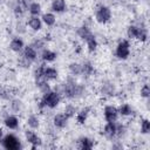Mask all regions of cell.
Masks as SVG:
<instances>
[{
	"mask_svg": "<svg viewBox=\"0 0 150 150\" xmlns=\"http://www.w3.org/2000/svg\"><path fill=\"white\" fill-rule=\"evenodd\" d=\"M55 90L59 91L61 96H63L67 100H75V98H80L83 96L86 88L83 84L77 83L74 76H69L63 83H61L60 88L59 89L55 88Z\"/></svg>",
	"mask_w": 150,
	"mask_h": 150,
	"instance_id": "obj_1",
	"label": "cell"
},
{
	"mask_svg": "<svg viewBox=\"0 0 150 150\" xmlns=\"http://www.w3.org/2000/svg\"><path fill=\"white\" fill-rule=\"evenodd\" d=\"M61 100H62V96L59 91L56 90H50L49 93L42 95L38 107L40 110H43L45 108H49V109H54L56 108L60 103H61Z\"/></svg>",
	"mask_w": 150,
	"mask_h": 150,
	"instance_id": "obj_2",
	"label": "cell"
},
{
	"mask_svg": "<svg viewBox=\"0 0 150 150\" xmlns=\"http://www.w3.org/2000/svg\"><path fill=\"white\" fill-rule=\"evenodd\" d=\"M1 145L7 150H20L22 148L21 141L14 134H7L1 139Z\"/></svg>",
	"mask_w": 150,
	"mask_h": 150,
	"instance_id": "obj_3",
	"label": "cell"
},
{
	"mask_svg": "<svg viewBox=\"0 0 150 150\" xmlns=\"http://www.w3.org/2000/svg\"><path fill=\"white\" fill-rule=\"evenodd\" d=\"M111 16H112V13H111V9L105 6V5H101L97 7V9L95 11V20L98 22V23H108L110 20H111Z\"/></svg>",
	"mask_w": 150,
	"mask_h": 150,
	"instance_id": "obj_4",
	"label": "cell"
},
{
	"mask_svg": "<svg viewBox=\"0 0 150 150\" xmlns=\"http://www.w3.org/2000/svg\"><path fill=\"white\" fill-rule=\"evenodd\" d=\"M115 56L120 60H127L130 56V43L128 40H121L115 48Z\"/></svg>",
	"mask_w": 150,
	"mask_h": 150,
	"instance_id": "obj_5",
	"label": "cell"
},
{
	"mask_svg": "<svg viewBox=\"0 0 150 150\" xmlns=\"http://www.w3.org/2000/svg\"><path fill=\"white\" fill-rule=\"evenodd\" d=\"M103 116H104L105 122H117L118 116H120L117 107L112 104H107L103 108Z\"/></svg>",
	"mask_w": 150,
	"mask_h": 150,
	"instance_id": "obj_6",
	"label": "cell"
},
{
	"mask_svg": "<svg viewBox=\"0 0 150 150\" xmlns=\"http://www.w3.org/2000/svg\"><path fill=\"white\" fill-rule=\"evenodd\" d=\"M25 137H26L27 143H29L33 149H35V148H38V146H40V145L42 144L41 137H40L33 129H27V130L25 131Z\"/></svg>",
	"mask_w": 150,
	"mask_h": 150,
	"instance_id": "obj_7",
	"label": "cell"
},
{
	"mask_svg": "<svg viewBox=\"0 0 150 150\" xmlns=\"http://www.w3.org/2000/svg\"><path fill=\"white\" fill-rule=\"evenodd\" d=\"M102 135L108 139L116 138V122H107L103 127Z\"/></svg>",
	"mask_w": 150,
	"mask_h": 150,
	"instance_id": "obj_8",
	"label": "cell"
},
{
	"mask_svg": "<svg viewBox=\"0 0 150 150\" xmlns=\"http://www.w3.org/2000/svg\"><path fill=\"white\" fill-rule=\"evenodd\" d=\"M68 117L63 114V112H59V114H55L54 117H53V125L57 129H63L67 127L68 124Z\"/></svg>",
	"mask_w": 150,
	"mask_h": 150,
	"instance_id": "obj_9",
	"label": "cell"
},
{
	"mask_svg": "<svg viewBox=\"0 0 150 150\" xmlns=\"http://www.w3.org/2000/svg\"><path fill=\"white\" fill-rule=\"evenodd\" d=\"M4 124L9 130H16L20 125V121H19L18 116H15V115H7L4 118Z\"/></svg>",
	"mask_w": 150,
	"mask_h": 150,
	"instance_id": "obj_10",
	"label": "cell"
},
{
	"mask_svg": "<svg viewBox=\"0 0 150 150\" xmlns=\"http://www.w3.org/2000/svg\"><path fill=\"white\" fill-rule=\"evenodd\" d=\"M100 91H101V95H102V96H104V97H111V96L115 95L116 88H115V86H114L112 83L105 82V83H102Z\"/></svg>",
	"mask_w": 150,
	"mask_h": 150,
	"instance_id": "obj_11",
	"label": "cell"
},
{
	"mask_svg": "<svg viewBox=\"0 0 150 150\" xmlns=\"http://www.w3.org/2000/svg\"><path fill=\"white\" fill-rule=\"evenodd\" d=\"M89 114H90V108L89 107H84V108L77 110V112L75 115V118H76L77 124H80V125L81 124H84L87 122V120H88Z\"/></svg>",
	"mask_w": 150,
	"mask_h": 150,
	"instance_id": "obj_12",
	"label": "cell"
},
{
	"mask_svg": "<svg viewBox=\"0 0 150 150\" xmlns=\"http://www.w3.org/2000/svg\"><path fill=\"white\" fill-rule=\"evenodd\" d=\"M23 47H25V43H23V40L21 38H13L9 42V49L14 53H21L23 50Z\"/></svg>",
	"mask_w": 150,
	"mask_h": 150,
	"instance_id": "obj_13",
	"label": "cell"
},
{
	"mask_svg": "<svg viewBox=\"0 0 150 150\" xmlns=\"http://www.w3.org/2000/svg\"><path fill=\"white\" fill-rule=\"evenodd\" d=\"M50 9H52L53 13H63L67 9L66 0H52Z\"/></svg>",
	"mask_w": 150,
	"mask_h": 150,
	"instance_id": "obj_14",
	"label": "cell"
},
{
	"mask_svg": "<svg viewBox=\"0 0 150 150\" xmlns=\"http://www.w3.org/2000/svg\"><path fill=\"white\" fill-rule=\"evenodd\" d=\"M27 25H28V27L32 29V30H34V32H39V30H41V28H42V20H41V18H39V16H30V18H28V20H27Z\"/></svg>",
	"mask_w": 150,
	"mask_h": 150,
	"instance_id": "obj_15",
	"label": "cell"
},
{
	"mask_svg": "<svg viewBox=\"0 0 150 150\" xmlns=\"http://www.w3.org/2000/svg\"><path fill=\"white\" fill-rule=\"evenodd\" d=\"M40 56H41V60H42L45 63H49V62L55 61V59L57 57V54H56L54 50H52V49L43 48Z\"/></svg>",
	"mask_w": 150,
	"mask_h": 150,
	"instance_id": "obj_16",
	"label": "cell"
},
{
	"mask_svg": "<svg viewBox=\"0 0 150 150\" xmlns=\"http://www.w3.org/2000/svg\"><path fill=\"white\" fill-rule=\"evenodd\" d=\"M43 76H45V79L49 82V81H55V80H57V77H59V71H57V69L56 68H54V67H47V66H45V69H43Z\"/></svg>",
	"mask_w": 150,
	"mask_h": 150,
	"instance_id": "obj_17",
	"label": "cell"
},
{
	"mask_svg": "<svg viewBox=\"0 0 150 150\" xmlns=\"http://www.w3.org/2000/svg\"><path fill=\"white\" fill-rule=\"evenodd\" d=\"M22 55L34 63L36 61V59H38V50H35L30 45L29 46H25L23 50H22Z\"/></svg>",
	"mask_w": 150,
	"mask_h": 150,
	"instance_id": "obj_18",
	"label": "cell"
},
{
	"mask_svg": "<svg viewBox=\"0 0 150 150\" xmlns=\"http://www.w3.org/2000/svg\"><path fill=\"white\" fill-rule=\"evenodd\" d=\"M41 20H42V23H45L47 27H53L56 23V16L53 12L43 13L41 16Z\"/></svg>",
	"mask_w": 150,
	"mask_h": 150,
	"instance_id": "obj_19",
	"label": "cell"
},
{
	"mask_svg": "<svg viewBox=\"0 0 150 150\" xmlns=\"http://www.w3.org/2000/svg\"><path fill=\"white\" fill-rule=\"evenodd\" d=\"M94 146V141L87 136H82L79 138V148L82 150H90Z\"/></svg>",
	"mask_w": 150,
	"mask_h": 150,
	"instance_id": "obj_20",
	"label": "cell"
},
{
	"mask_svg": "<svg viewBox=\"0 0 150 150\" xmlns=\"http://www.w3.org/2000/svg\"><path fill=\"white\" fill-rule=\"evenodd\" d=\"M76 34H77V35H79V38H80L81 40H83V41H86L88 38H90L91 35H94V34H93V32L90 30V28H89V27H87L86 25H83V26L79 27V28L76 29Z\"/></svg>",
	"mask_w": 150,
	"mask_h": 150,
	"instance_id": "obj_21",
	"label": "cell"
},
{
	"mask_svg": "<svg viewBox=\"0 0 150 150\" xmlns=\"http://www.w3.org/2000/svg\"><path fill=\"white\" fill-rule=\"evenodd\" d=\"M68 70H69L70 75L74 77L80 76V75H82V64L79 62H70L68 66Z\"/></svg>",
	"mask_w": 150,
	"mask_h": 150,
	"instance_id": "obj_22",
	"label": "cell"
},
{
	"mask_svg": "<svg viewBox=\"0 0 150 150\" xmlns=\"http://www.w3.org/2000/svg\"><path fill=\"white\" fill-rule=\"evenodd\" d=\"M26 123L28 125L29 129H33V130H36L40 128V120L36 115H29L26 120Z\"/></svg>",
	"mask_w": 150,
	"mask_h": 150,
	"instance_id": "obj_23",
	"label": "cell"
},
{
	"mask_svg": "<svg viewBox=\"0 0 150 150\" xmlns=\"http://www.w3.org/2000/svg\"><path fill=\"white\" fill-rule=\"evenodd\" d=\"M117 109H118V114L121 116H131L134 114V108L129 103H123Z\"/></svg>",
	"mask_w": 150,
	"mask_h": 150,
	"instance_id": "obj_24",
	"label": "cell"
},
{
	"mask_svg": "<svg viewBox=\"0 0 150 150\" xmlns=\"http://www.w3.org/2000/svg\"><path fill=\"white\" fill-rule=\"evenodd\" d=\"M27 9H28L29 14L33 15V16H39V15L41 14V12H42L41 5H40L39 2H35V1H34V2H30L29 6L27 7Z\"/></svg>",
	"mask_w": 150,
	"mask_h": 150,
	"instance_id": "obj_25",
	"label": "cell"
},
{
	"mask_svg": "<svg viewBox=\"0 0 150 150\" xmlns=\"http://www.w3.org/2000/svg\"><path fill=\"white\" fill-rule=\"evenodd\" d=\"M84 42H86V45H87V49H88L89 53H94V52L97 49L98 43H97V40H96L95 35H91L90 38H88Z\"/></svg>",
	"mask_w": 150,
	"mask_h": 150,
	"instance_id": "obj_26",
	"label": "cell"
},
{
	"mask_svg": "<svg viewBox=\"0 0 150 150\" xmlns=\"http://www.w3.org/2000/svg\"><path fill=\"white\" fill-rule=\"evenodd\" d=\"M135 40L139 41L141 43L148 41V29L144 26H138V33H137V36Z\"/></svg>",
	"mask_w": 150,
	"mask_h": 150,
	"instance_id": "obj_27",
	"label": "cell"
},
{
	"mask_svg": "<svg viewBox=\"0 0 150 150\" xmlns=\"http://www.w3.org/2000/svg\"><path fill=\"white\" fill-rule=\"evenodd\" d=\"M76 112H77V108H76L74 104H71V103H68V104L64 107V109H63V114H64L68 118L75 117Z\"/></svg>",
	"mask_w": 150,
	"mask_h": 150,
	"instance_id": "obj_28",
	"label": "cell"
},
{
	"mask_svg": "<svg viewBox=\"0 0 150 150\" xmlns=\"http://www.w3.org/2000/svg\"><path fill=\"white\" fill-rule=\"evenodd\" d=\"M137 33H138V26H136V25L128 26V28H127V36H128L129 40H135L136 36H137Z\"/></svg>",
	"mask_w": 150,
	"mask_h": 150,
	"instance_id": "obj_29",
	"label": "cell"
},
{
	"mask_svg": "<svg viewBox=\"0 0 150 150\" xmlns=\"http://www.w3.org/2000/svg\"><path fill=\"white\" fill-rule=\"evenodd\" d=\"M81 64H82V75H86V76L93 75V73H94V66L89 61H86V62H83Z\"/></svg>",
	"mask_w": 150,
	"mask_h": 150,
	"instance_id": "obj_30",
	"label": "cell"
},
{
	"mask_svg": "<svg viewBox=\"0 0 150 150\" xmlns=\"http://www.w3.org/2000/svg\"><path fill=\"white\" fill-rule=\"evenodd\" d=\"M30 46L35 49V50H42L45 48V40L41 38H36L35 40H33V42L30 43Z\"/></svg>",
	"mask_w": 150,
	"mask_h": 150,
	"instance_id": "obj_31",
	"label": "cell"
},
{
	"mask_svg": "<svg viewBox=\"0 0 150 150\" xmlns=\"http://www.w3.org/2000/svg\"><path fill=\"white\" fill-rule=\"evenodd\" d=\"M36 87H38V89L40 90V93H41L42 95H45V94H47V93H49V91L52 90V88H50L48 81H42V82L39 83Z\"/></svg>",
	"mask_w": 150,
	"mask_h": 150,
	"instance_id": "obj_32",
	"label": "cell"
},
{
	"mask_svg": "<svg viewBox=\"0 0 150 150\" xmlns=\"http://www.w3.org/2000/svg\"><path fill=\"white\" fill-rule=\"evenodd\" d=\"M150 132V121L148 118H143L141 121V134L146 135Z\"/></svg>",
	"mask_w": 150,
	"mask_h": 150,
	"instance_id": "obj_33",
	"label": "cell"
},
{
	"mask_svg": "<svg viewBox=\"0 0 150 150\" xmlns=\"http://www.w3.org/2000/svg\"><path fill=\"white\" fill-rule=\"evenodd\" d=\"M11 108H12V110H13L14 112H19V111L21 110V108H22V102H21V100H19V98H13V100H11Z\"/></svg>",
	"mask_w": 150,
	"mask_h": 150,
	"instance_id": "obj_34",
	"label": "cell"
},
{
	"mask_svg": "<svg viewBox=\"0 0 150 150\" xmlns=\"http://www.w3.org/2000/svg\"><path fill=\"white\" fill-rule=\"evenodd\" d=\"M139 94H141V97L148 100V98L150 97V86H149L148 83H144V84L141 87Z\"/></svg>",
	"mask_w": 150,
	"mask_h": 150,
	"instance_id": "obj_35",
	"label": "cell"
},
{
	"mask_svg": "<svg viewBox=\"0 0 150 150\" xmlns=\"http://www.w3.org/2000/svg\"><path fill=\"white\" fill-rule=\"evenodd\" d=\"M127 132V128H125V125L124 124H122V123H117L116 122V137H122V136H124V134Z\"/></svg>",
	"mask_w": 150,
	"mask_h": 150,
	"instance_id": "obj_36",
	"label": "cell"
},
{
	"mask_svg": "<svg viewBox=\"0 0 150 150\" xmlns=\"http://www.w3.org/2000/svg\"><path fill=\"white\" fill-rule=\"evenodd\" d=\"M19 64H20V67H22V68H29V67L33 64V62L22 55V56L19 59Z\"/></svg>",
	"mask_w": 150,
	"mask_h": 150,
	"instance_id": "obj_37",
	"label": "cell"
},
{
	"mask_svg": "<svg viewBox=\"0 0 150 150\" xmlns=\"http://www.w3.org/2000/svg\"><path fill=\"white\" fill-rule=\"evenodd\" d=\"M0 98L1 100H9V93L5 88L0 87Z\"/></svg>",
	"mask_w": 150,
	"mask_h": 150,
	"instance_id": "obj_38",
	"label": "cell"
},
{
	"mask_svg": "<svg viewBox=\"0 0 150 150\" xmlns=\"http://www.w3.org/2000/svg\"><path fill=\"white\" fill-rule=\"evenodd\" d=\"M4 130H2V128H0V142H1V139L4 138Z\"/></svg>",
	"mask_w": 150,
	"mask_h": 150,
	"instance_id": "obj_39",
	"label": "cell"
},
{
	"mask_svg": "<svg viewBox=\"0 0 150 150\" xmlns=\"http://www.w3.org/2000/svg\"><path fill=\"white\" fill-rule=\"evenodd\" d=\"M132 1H137V0H132Z\"/></svg>",
	"mask_w": 150,
	"mask_h": 150,
	"instance_id": "obj_40",
	"label": "cell"
}]
</instances>
